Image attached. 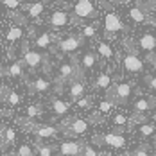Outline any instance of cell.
Instances as JSON below:
<instances>
[{"label":"cell","instance_id":"6da1fadb","mask_svg":"<svg viewBox=\"0 0 156 156\" xmlns=\"http://www.w3.org/2000/svg\"><path fill=\"white\" fill-rule=\"evenodd\" d=\"M133 95V83L131 81H120V83H115L108 92L106 97L111 99L115 104H126Z\"/></svg>","mask_w":156,"mask_h":156},{"label":"cell","instance_id":"7a4b0ae2","mask_svg":"<svg viewBox=\"0 0 156 156\" xmlns=\"http://www.w3.org/2000/svg\"><path fill=\"white\" fill-rule=\"evenodd\" d=\"M61 133L65 136H68V138H76V136H83V135H86L88 133V129H90V122L88 120H84V119H68V120H65L61 122Z\"/></svg>","mask_w":156,"mask_h":156},{"label":"cell","instance_id":"3957f363","mask_svg":"<svg viewBox=\"0 0 156 156\" xmlns=\"http://www.w3.org/2000/svg\"><path fill=\"white\" fill-rule=\"evenodd\" d=\"M156 109V99L151 95H138L133 104H131V111L133 115H136L138 119H145L147 115H151Z\"/></svg>","mask_w":156,"mask_h":156},{"label":"cell","instance_id":"277c9868","mask_svg":"<svg viewBox=\"0 0 156 156\" xmlns=\"http://www.w3.org/2000/svg\"><path fill=\"white\" fill-rule=\"evenodd\" d=\"M83 77L81 76V65L76 61V58L72 56V59L68 63H61L59 65V70H58V83H72V81H76V79Z\"/></svg>","mask_w":156,"mask_h":156},{"label":"cell","instance_id":"5b68a950","mask_svg":"<svg viewBox=\"0 0 156 156\" xmlns=\"http://www.w3.org/2000/svg\"><path fill=\"white\" fill-rule=\"evenodd\" d=\"M22 61L25 66H29L31 70H38L41 65H45L47 61V56L41 54L40 50H34V48H29V45L25 43L23 45V52H22Z\"/></svg>","mask_w":156,"mask_h":156},{"label":"cell","instance_id":"8992f818","mask_svg":"<svg viewBox=\"0 0 156 156\" xmlns=\"http://www.w3.org/2000/svg\"><path fill=\"white\" fill-rule=\"evenodd\" d=\"M74 22H81V20H90L97 16V9L92 4V0H77L74 4Z\"/></svg>","mask_w":156,"mask_h":156},{"label":"cell","instance_id":"52a82bcc","mask_svg":"<svg viewBox=\"0 0 156 156\" xmlns=\"http://www.w3.org/2000/svg\"><path fill=\"white\" fill-rule=\"evenodd\" d=\"M102 27H104V32L108 36H113L117 32L126 31L124 22H122V18L117 15V13H106L104 15V22H102Z\"/></svg>","mask_w":156,"mask_h":156},{"label":"cell","instance_id":"ba28073f","mask_svg":"<svg viewBox=\"0 0 156 156\" xmlns=\"http://www.w3.org/2000/svg\"><path fill=\"white\" fill-rule=\"evenodd\" d=\"M83 149H84V144L81 140H74V138H65L58 145V151L61 156H81Z\"/></svg>","mask_w":156,"mask_h":156},{"label":"cell","instance_id":"9c48e42d","mask_svg":"<svg viewBox=\"0 0 156 156\" xmlns=\"http://www.w3.org/2000/svg\"><path fill=\"white\" fill-rule=\"evenodd\" d=\"M95 142L102 144V145H108L111 149H124L126 144H127L124 135H120V133H106V135L95 136Z\"/></svg>","mask_w":156,"mask_h":156},{"label":"cell","instance_id":"30bf717a","mask_svg":"<svg viewBox=\"0 0 156 156\" xmlns=\"http://www.w3.org/2000/svg\"><path fill=\"white\" fill-rule=\"evenodd\" d=\"M81 45H83V36L76 34H68L63 40H58V50L63 54H74Z\"/></svg>","mask_w":156,"mask_h":156},{"label":"cell","instance_id":"8fae6325","mask_svg":"<svg viewBox=\"0 0 156 156\" xmlns=\"http://www.w3.org/2000/svg\"><path fill=\"white\" fill-rule=\"evenodd\" d=\"M59 131H61V127L50 126V124H34V126H31V133L36 138H40V140H43V138H54V136H58Z\"/></svg>","mask_w":156,"mask_h":156},{"label":"cell","instance_id":"7c38bea8","mask_svg":"<svg viewBox=\"0 0 156 156\" xmlns=\"http://www.w3.org/2000/svg\"><path fill=\"white\" fill-rule=\"evenodd\" d=\"M122 66H124L129 74H140L142 70H144V61H142L135 52H127V54H124V58H122Z\"/></svg>","mask_w":156,"mask_h":156},{"label":"cell","instance_id":"4fadbf2b","mask_svg":"<svg viewBox=\"0 0 156 156\" xmlns=\"http://www.w3.org/2000/svg\"><path fill=\"white\" fill-rule=\"evenodd\" d=\"M83 97H86V83H84L83 77H79L70 83V86H68V99L76 104Z\"/></svg>","mask_w":156,"mask_h":156},{"label":"cell","instance_id":"5bb4252c","mask_svg":"<svg viewBox=\"0 0 156 156\" xmlns=\"http://www.w3.org/2000/svg\"><path fill=\"white\" fill-rule=\"evenodd\" d=\"M138 47L145 52V54H153L156 50V36L154 34H142L138 38Z\"/></svg>","mask_w":156,"mask_h":156},{"label":"cell","instance_id":"9a60e30c","mask_svg":"<svg viewBox=\"0 0 156 156\" xmlns=\"http://www.w3.org/2000/svg\"><path fill=\"white\" fill-rule=\"evenodd\" d=\"M29 88H31V92H34V94H48L52 90V83L45 77H36L29 84Z\"/></svg>","mask_w":156,"mask_h":156},{"label":"cell","instance_id":"2e32d148","mask_svg":"<svg viewBox=\"0 0 156 156\" xmlns=\"http://www.w3.org/2000/svg\"><path fill=\"white\" fill-rule=\"evenodd\" d=\"M48 25H52V27H65L68 22H70V16L66 15L65 11H54L52 15L48 16Z\"/></svg>","mask_w":156,"mask_h":156},{"label":"cell","instance_id":"e0dca14e","mask_svg":"<svg viewBox=\"0 0 156 156\" xmlns=\"http://www.w3.org/2000/svg\"><path fill=\"white\" fill-rule=\"evenodd\" d=\"M54 34H50V32H41V34H38V38L34 40V47L40 48V50H47V48L52 47V43H54Z\"/></svg>","mask_w":156,"mask_h":156},{"label":"cell","instance_id":"ac0fdd59","mask_svg":"<svg viewBox=\"0 0 156 156\" xmlns=\"http://www.w3.org/2000/svg\"><path fill=\"white\" fill-rule=\"evenodd\" d=\"M68 109H70V102H66V101L54 99V101L50 102V111H52L56 117H65V115L68 113Z\"/></svg>","mask_w":156,"mask_h":156},{"label":"cell","instance_id":"d6986e66","mask_svg":"<svg viewBox=\"0 0 156 156\" xmlns=\"http://www.w3.org/2000/svg\"><path fill=\"white\" fill-rule=\"evenodd\" d=\"M113 84H115V83H113V77H111L109 74H106V72L99 74V76L95 77V83H94V86L97 90H104V92H108Z\"/></svg>","mask_w":156,"mask_h":156},{"label":"cell","instance_id":"ffe728a7","mask_svg":"<svg viewBox=\"0 0 156 156\" xmlns=\"http://www.w3.org/2000/svg\"><path fill=\"white\" fill-rule=\"evenodd\" d=\"M0 135H2V151L5 149V147H9L11 144H15V127H11V126H2V131H0Z\"/></svg>","mask_w":156,"mask_h":156},{"label":"cell","instance_id":"44dd1931","mask_svg":"<svg viewBox=\"0 0 156 156\" xmlns=\"http://www.w3.org/2000/svg\"><path fill=\"white\" fill-rule=\"evenodd\" d=\"M79 65H81L83 70H92V68H95V65H97V54L95 52H84L81 56Z\"/></svg>","mask_w":156,"mask_h":156},{"label":"cell","instance_id":"7402d4cb","mask_svg":"<svg viewBox=\"0 0 156 156\" xmlns=\"http://www.w3.org/2000/svg\"><path fill=\"white\" fill-rule=\"evenodd\" d=\"M154 133H156V124H153V122H142L136 129V135L140 138H151Z\"/></svg>","mask_w":156,"mask_h":156},{"label":"cell","instance_id":"603a6c76","mask_svg":"<svg viewBox=\"0 0 156 156\" xmlns=\"http://www.w3.org/2000/svg\"><path fill=\"white\" fill-rule=\"evenodd\" d=\"M129 16H131L133 22H136V23H144V22L147 20V11L142 9L140 5H133V7L129 9Z\"/></svg>","mask_w":156,"mask_h":156},{"label":"cell","instance_id":"cb8c5ba5","mask_svg":"<svg viewBox=\"0 0 156 156\" xmlns=\"http://www.w3.org/2000/svg\"><path fill=\"white\" fill-rule=\"evenodd\" d=\"M5 74L9 76V77H22L23 76V61L20 59V61H13L9 66H7V70H5Z\"/></svg>","mask_w":156,"mask_h":156},{"label":"cell","instance_id":"d4e9b609","mask_svg":"<svg viewBox=\"0 0 156 156\" xmlns=\"http://www.w3.org/2000/svg\"><path fill=\"white\" fill-rule=\"evenodd\" d=\"M15 156H36V145H31L29 142H23L16 147Z\"/></svg>","mask_w":156,"mask_h":156},{"label":"cell","instance_id":"484cf974","mask_svg":"<svg viewBox=\"0 0 156 156\" xmlns=\"http://www.w3.org/2000/svg\"><path fill=\"white\" fill-rule=\"evenodd\" d=\"M97 52H99V56H101L102 59H113V56H115L113 48L109 47V43H106V41H99Z\"/></svg>","mask_w":156,"mask_h":156},{"label":"cell","instance_id":"4316f807","mask_svg":"<svg viewBox=\"0 0 156 156\" xmlns=\"http://www.w3.org/2000/svg\"><path fill=\"white\" fill-rule=\"evenodd\" d=\"M22 38H23V31H22V27H18V25L11 27V29L7 31V34H5L7 43H16V41H20Z\"/></svg>","mask_w":156,"mask_h":156},{"label":"cell","instance_id":"83f0119b","mask_svg":"<svg viewBox=\"0 0 156 156\" xmlns=\"http://www.w3.org/2000/svg\"><path fill=\"white\" fill-rule=\"evenodd\" d=\"M25 9H27V16L29 18H38V16H41V13H43L45 4L43 2H36V4H31V5H25Z\"/></svg>","mask_w":156,"mask_h":156},{"label":"cell","instance_id":"f1b7e54d","mask_svg":"<svg viewBox=\"0 0 156 156\" xmlns=\"http://www.w3.org/2000/svg\"><path fill=\"white\" fill-rule=\"evenodd\" d=\"M129 122H131V119H129L127 115H124V113H117V115L113 117V126H115V127H117L119 131L126 129Z\"/></svg>","mask_w":156,"mask_h":156},{"label":"cell","instance_id":"f546056e","mask_svg":"<svg viewBox=\"0 0 156 156\" xmlns=\"http://www.w3.org/2000/svg\"><path fill=\"white\" fill-rule=\"evenodd\" d=\"M40 115H41V106H40V104H31V106L25 108V117H27L29 122H31L32 119L40 117Z\"/></svg>","mask_w":156,"mask_h":156},{"label":"cell","instance_id":"4dcf8cb0","mask_svg":"<svg viewBox=\"0 0 156 156\" xmlns=\"http://www.w3.org/2000/svg\"><path fill=\"white\" fill-rule=\"evenodd\" d=\"M20 102H22V95L18 94V92H13V90H11V92H9V95H7V101H5L7 108L13 109V108H16Z\"/></svg>","mask_w":156,"mask_h":156},{"label":"cell","instance_id":"1f68e13d","mask_svg":"<svg viewBox=\"0 0 156 156\" xmlns=\"http://www.w3.org/2000/svg\"><path fill=\"white\" fill-rule=\"evenodd\" d=\"M36 156H54V147L45 144H36Z\"/></svg>","mask_w":156,"mask_h":156},{"label":"cell","instance_id":"d6a6232c","mask_svg":"<svg viewBox=\"0 0 156 156\" xmlns=\"http://www.w3.org/2000/svg\"><path fill=\"white\" fill-rule=\"evenodd\" d=\"M115 106H117V104H115L111 99H108V97H106V99H104V101L99 104V113H102V115H108V113H109L113 108H115Z\"/></svg>","mask_w":156,"mask_h":156},{"label":"cell","instance_id":"836d02e7","mask_svg":"<svg viewBox=\"0 0 156 156\" xmlns=\"http://www.w3.org/2000/svg\"><path fill=\"white\" fill-rule=\"evenodd\" d=\"M90 106H92V97H90V95L83 97L81 101H77V102H76V108L81 109V111H83V109H88Z\"/></svg>","mask_w":156,"mask_h":156},{"label":"cell","instance_id":"e575fe53","mask_svg":"<svg viewBox=\"0 0 156 156\" xmlns=\"http://www.w3.org/2000/svg\"><path fill=\"white\" fill-rule=\"evenodd\" d=\"M136 5H140L142 9H145V11L149 13V11L156 5V2L154 0H136Z\"/></svg>","mask_w":156,"mask_h":156},{"label":"cell","instance_id":"d590c367","mask_svg":"<svg viewBox=\"0 0 156 156\" xmlns=\"http://www.w3.org/2000/svg\"><path fill=\"white\" fill-rule=\"evenodd\" d=\"M131 156H151V151L147 149V145H140L131 153Z\"/></svg>","mask_w":156,"mask_h":156},{"label":"cell","instance_id":"8d00e7d4","mask_svg":"<svg viewBox=\"0 0 156 156\" xmlns=\"http://www.w3.org/2000/svg\"><path fill=\"white\" fill-rule=\"evenodd\" d=\"M145 84L149 86L151 92L156 94V76H145Z\"/></svg>","mask_w":156,"mask_h":156},{"label":"cell","instance_id":"74e56055","mask_svg":"<svg viewBox=\"0 0 156 156\" xmlns=\"http://www.w3.org/2000/svg\"><path fill=\"white\" fill-rule=\"evenodd\" d=\"M81 156H101V153H97V151H95V147L84 144V149H83V154H81Z\"/></svg>","mask_w":156,"mask_h":156},{"label":"cell","instance_id":"f35d334b","mask_svg":"<svg viewBox=\"0 0 156 156\" xmlns=\"http://www.w3.org/2000/svg\"><path fill=\"white\" fill-rule=\"evenodd\" d=\"M2 5H5L7 9H18L20 7V0H2Z\"/></svg>","mask_w":156,"mask_h":156},{"label":"cell","instance_id":"ab89813d","mask_svg":"<svg viewBox=\"0 0 156 156\" xmlns=\"http://www.w3.org/2000/svg\"><path fill=\"white\" fill-rule=\"evenodd\" d=\"M94 36H95L94 25H84V27H83V38H94Z\"/></svg>","mask_w":156,"mask_h":156},{"label":"cell","instance_id":"60d3db41","mask_svg":"<svg viewBox=\"0 0 156 156\" xmlns=\"http://www.w3.org/2000/svg\"><path fill=\"white\" fill-rule=\"evenodd\" d=\"M149 61H151V66H153V70L156 74V54H149Z\"/></svg>","mask_w":156,"mask_h":156},{"label":"cell","instance_id":"b9f144b4","mask_svg":"<svg viewBox=\"0 0 156 156\" xmlns=\"http://www.w3.org/2000/svg\"><path fill=\"white\" fill-rule=\"evenodd\" d=\"M151 122H153V124H156V109L151 113Z\"/></svg>","mask_w":156,"mask_h":156},{"label":"cell","instance_id":"7bdbcfd3","mask_svg":"<svg viewBox=\"0 0 156 156\" xmlns=\"http://www.w3.org/2000/svg\"><path fill=\"white\" fill-rule=\"evenodd\" d=\"M151 142H153V145H154V147H156V133H154V135H153V136H151Z\"/></svg>","mask_w":156,"mask_h":156},{"label":"cell","instance_id":"ee69618b","mask_svg":"<svg viewBox=\"0 0 156 156\" xmlns=\"http://www.w3.org/2000/svg\"><path fill=\"white\" fill-rule=\"evenodd\" d=\"M106 2H115V0H106Z\"/></svg>","mask_w":156,"mask_h":156}]
</instances>
